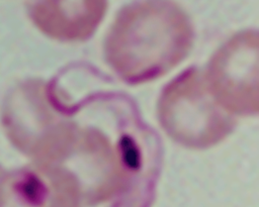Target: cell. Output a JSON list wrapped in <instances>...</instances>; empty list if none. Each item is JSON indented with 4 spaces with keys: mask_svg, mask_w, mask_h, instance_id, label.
<instances>
[{
    "mask_svg": "<svg viewBox=\"0 0 259 207\" xmlns=\"http://www.w3.org/2000/svg\"><path fill=\"white\" fill-rule=\"evenodd\" d=\"M217 103L228 113L258 111V35L245 30L232 36L212 56L204 76Z\"/></svg>",
    "mask_w": 259,
    "mask_h": 207,
    "instance_id": "277c9868",
    "label": "cell"
},
{
    "mask_svg": "<svg viewBox=\"0 0 259 207\" xmlns=\"http://www.w3.org/2000/svg\"><path fill=\"white\" fill-rule=\"evenodd\" d=\"M158 115L166 133L191 148L219 143L235 125L231 115L212 97L204 76L194 69L182 73L165 88Z\"/></svg>",
    "mask_w": 259,
    "mask_h": 207,
    "instance_id": "3957f363",
    "label": "cell"
},
{
    "mask_svg": "<svg viewBox=\"0 0 259 207\" xmlns=\"http://www.w3.org/2000/svg\"><path fill=\"white\" fill-rule=\"evenodd\" d=\"M107 0H34L28 15L45 35L61 41L88 38L102 21Z\"/></svg>",
    "mask_w": 259,
    "mask_h": 207,
    "instance_id": "8992f818",
    "label": "cell"
},
{
    "mask_svg": "<svg viewBox=\"0 0 259 207\" xmlns=\"http://www.w3.org/2000/svg\"><path fill=\"white\" fill-rule=\"evenodd\" d=\"M192 25L173 0H136L117 13L105 40V58L128 83L163 76L189 53Z\"/></svg>",
    "mask_w": 259,
    "mask_h": 207,
    "instance_id": "6da1fadb",
    "label": "cell"
},
{
    "mask_svg": "<svg viewBox=\"0 0 259 207\" xmlns=\"http://www.w3.org/2000/svg\"><path fill=\"white\" fill-rule=\"evenodd\" d=\"M58 99L48 83L27 79L16 84L3 100L1 123L8 140L36 163H54L76 130Z\"/></svg>",
    "mask_w": 259,
    "mask_h": 207,
    "instance_id": "7a4b0ae2",
    "label": "cell"
},
{
    "mask_svg": "<svg viewBox=\"0 0 259 207\" xmlns=\"http://www.w3.org/2000/svg\"><path fill=\"white\" fill-rule=\"evenodd\" d=\"M124 156L94 129L76 128L68 146L54 164L72 175L87 203L107 199L122 186L126 177ZM58 166V165H57Z\"/></svg>",
    "mask_w": 259,
    "mask_h": 207,
    "instance_id": "5b68a950",
    "label": "cell"
},
{
    "mask_svg": "<svg viewBox=\"0 0 259 207\" xmlns=\"http://www.w3.org/2000/svg\"><path fill=\"white\" fill-rule=\"evenodd\" d=\"M8 179H9V173H7L3 169V167L0 165V207L3 206L6 199V194L8 189Z\"/></svg>",
    "mask_w": 259,
    "mask_h": 207,
    "instance_id": "52a82bcc",
    "label": "cell"
}]
</instances>
